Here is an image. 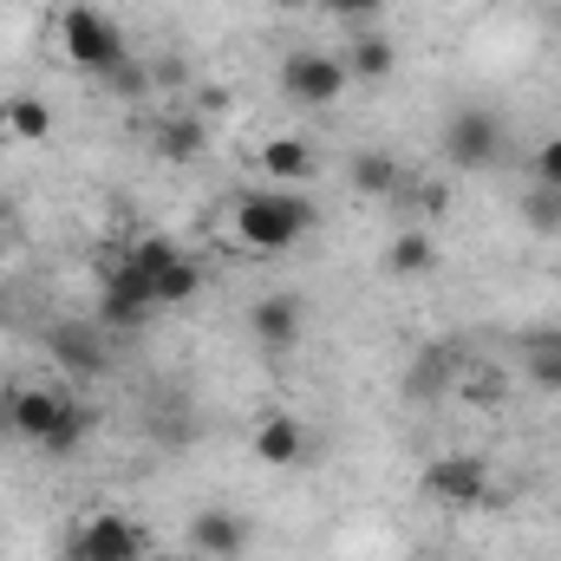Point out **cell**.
Instances as JSON below:
<instances>
[{
    "mask_svg": "<svg viewBox=\"0 0 561 561\" xmlns=\"http://www.w3.org/2000/svg\"><path fill=\"white\" fill-rule=\"evenodd\" d=\"M313 222H320V209L300 190H287V183H275V190H242L236 209H229V236L249 255H287V249H300L313 236Z\"/></svg>",
    "mask_w": 561,
    "mask_h": 561,
    "instance_id": "6da1fadb",
    "label": "cell"
},
{
    "mask_svg": "<svg viewBox=\"0 0 561 561\" xmlns=\"http://www.w3.org/2000/svg\"><path fill=\"white\" fill-rule=\"evenodd\" d=\"M59 53L79 66V72H118L131 53H125V33H118V20L105 13V7H92V0H72V7H59Z\"/></svg>",
    "mask_w": 561,
    "mask_h": 561,
    "instance_id": "7a4b0ae2",
    "label": "cell"
},
{
    "mask_svg": "<svg viewBox=\"0 0 561 561\" xmlns=\"http://www.w3.org/2000/svg\"><path fill=\"white\" fill-rule=\"evenodd\" d=\"M419 490L444 510H477V503H490V463L470 450H444L419 470Z\"/></svg>",
    "mask_w": 561,
    "mask_h": 561,
    "instance_id": "3957f363",
    "label": "cell"
},
{
    "mask_svg": "<svg viewBox=\"0 0 561 561\" xmlns=\"http://www.w3.org/2000/svg\"><path fill=\"white\" fill-rule=\"evenodd\" d=\"M157 307V275L131 262V249L118 255V262H105V294H99V320L105 327H144V313Z\"/></svg>",
    "mask_w": 561,
    "mask_h": 561,
    "instance_id": "277c9868",
    "label": "cell"
},
{
    "mask_svg": "<svg viewBox=\"0 0 561 561\" xmlns=\"http://www.w3.org/2000/svg\"><path fill=\"white\" fill-rule=\"evenodd\" d=\"M346 59H333V53H287L280 59V92L294 99V105H307V112H327V105H340L346 99Z\"/></svg>",
    "mask_w": 561,
    "mask_h": 561,
    "instance_id": "5b68a950",
    "label": "cell"
},
{
    "mask_svg": "<svg viewBox=\"0 0 561 561\" xmlns=\"http://www.w3.org/2000/svg\"><path fill=\"white\" fill-rule=\"evenodd\" d=\"M138 556H144V529L125 510H92L66 542V561H138Z\"/></svg>",
    "mask_w": 561,
    "mask_h": 561,
    "instance_id": "8992f818",
    "label": "cell"
},
{
    "mask_svg": "<svg viewBox=\"0 0 561 561\" xmlns=\"http://www.w3.org/2000/svg\"><path fill=\"white\" fill-rule=\"evenodd\" d=\"M444 157H450L457 170H490V163L503 157V118L483 112V105L450 112V125H444Z\"/></svg>",
    "mask_w": 561,
    "mask_h": 561,
    "instance_id": "52a82bcc",
    "label": "cell"
},
{
    "mask_svg": "<svg viewBox=\"0 0 561 561\" xmlns=\"http://www.w3.org/2000/svg\"><path fill=\"white\" fill-rule=\"evenodd\" d=\"M249 333H255L268 353H287V346H300V333H307V300H300V294H287V287L262 294V300L249 307Z\"/></svg>",
    "mask_w": 561,
    "mask_h": 561,
    "instance_id": "ba28073f",
    "label": "cell"
},
{
    "mask_svg": "<svg viewBox=\"0 0 561 561\" xmlns=\"http://www.w3.org/2000/svg\"><path fill=\"white\" fill-rule=\"evenodd\" d=\"M183 542L209 561H242L249 556V516H236V510H196Z\"/></svg>",
    "mask_w": 561,
    "mask_h": 561,
    "instance_id": "9c48e42d",
    "label": "cell"
},
{
    "mask_svg": "<svg viewBox=\"0 0 561 561\" xmlns=\"http://www.w3.org/2000/svg\"><path fill=\"white\" fill-rule=\"evenodd\" d=\"M66 412V399L59 392H46V386H26V392H13L7 399V431L13 437H26V444H46L53 437V424Z\"/></svg>",
    "mask_w": 561,
    "mask_h": 561,
    "instance_id": "30bf717a",
    "label": "cell"
},
{
    "mask_svg": "<svg viewBox=\"0 0 561 561\" xmlns=\"http://www.w3.org/2000/svg\"><path fill=\"white\" fill-rule=\"evenodd\" d=\"M255 457H262L268 470H287V463H300V457H307V424L287 419V412H268V419L255 424Z\"/></svg>",
    "mask_w": 561,
    "mask_h": 561,
    "instance_id": "8fae6325",
    "label": "cell"
},
{
    "mask_svg": "<svg viewBox=\"0 0 561 561\" xmlns=\"http://www.w3.org/2000/svg\"><path fill=\"white\" fill-rule=\"evenodd\" d=\"M437 268V236L431 229H399L392 242H386V275L392 280H419Z\"/></svg>",
    "mask_w": 561,
    "mask_h": 561,
    "instance_id": "7c38bea8",
    "label": "cell"
},
{
    "mask_svg": "<svg viewBox=\"0 0 561 561\" xmlns=\"http://www.w3.org/2000/svg\"><path fill=\"white\" fill-rule=\"evenodd\" d=\"M392 72H399V46L386 33H359L353 53H346V79L353 85H386Z\"/></svg>",
    "mask_w": 561,
    "mask_h": 561,
    "instance_id": "4fadbf2b",
    "label": "cell"
},
{
    "mask_svg": "<svg viewBox=\"0 0 561 561\" xmlns=\"http://www.w3.org/2000/svg\"><path fill=\"white\" fill-rule=\"evenodd\" d=\"M0 131L13 144H46L53 138V105L33 99V92H13V99L0 105Z\"/></svg>",
    "mask_w": 561,
    "mask_h": 561,
    "instance_id": "5bb4252c",
    "label": "cell"
},
{
    "mask_svg": "<svg viewBox=\"0 0 561 561\" xmlns=\"http://www.w3.org/2000/svg\"><path fill=\"white\" fill-rule=\"evenodd\" d=\"M346 183H353L359 196H399V190H405V170H399V157H386V150H359V157H346Z\"/></svg>",
    "mask_w": 561,
    "mask_h": 561,
    "instance_id": "9a60e30c",
    "label": "cell"
},
{
    "mask_svg": "<svg viewBox=\"0 0 561 561\" xmlns=\"http://www.w3.org/2000/svg\"><path fill=\"white\" fill-rule=\"evenodd\" d=\"M209 150V125L203 118H163L157 125V157L163 163H196Z\"/></svg>",
    "mask_w": 561,
    "mask_h": 561,
    "instance_id": "2e32d148",
    "label": "cell"
},
{
    "mask_svg": "<svg viewBox=\"0 0 561 561\" xmlns=\"http://www.w3.org/2000/svg\"><path fill=\"white\" fill-rule=\"evenodd\" d=\"M523 359H529V379H536V386L561 392V327H536V333L523 340Z\"/></svg>",
    "mask_w": 561,
    "mask_h": 561,
    "instance_id": "e0dca14e",
    "label": "cell"
},
{
    "mask_svg": "<svg viewBox=\"0 0 561 561\" xmlns=\"http://www.w3.org/2000/svg\"><path fill=\"white\" fill-rule=\"evenodd\" d=\"M262 170L280 176V183L294 190L300 176H313V150H307L300 138H268V144H262Z\"/></svg>",
    "mask_w": 561,
    "mask_h": 561,
    "instance_id": "ac0fdd59",
    "label": "cell"
},
{
    "mask_svg": "<svg viewBox=\"0 0 561 561\" xmlns=\"http://www.w3.org/2000/svg\"><path fill=\"white\" fill-rule=\"evenodd\" d=\"M203 294V268L190 262V255H176L170 268H157V307H183V300H196Z\"/></svg>",
    "mask_w": 561,
    "mask_h": 561,
    "instance_id": "d6986e66",
    "label": "cell"
},
{
    "mask_svg": "<svg viewBox=\"0 0 561 561\" xmlns=\"http://www.w3.org/2000/svg\"><path fill=\"white\" fill-rule=\"evenodd\" d=\"M85 431H92V405H72V399H66V412H59L53 437H46L39 450H46V457H72V450L85 444Z\"/></svg>",
    "mask_w": 561,
    "mask_h": 561,
    "instance_id": "ffe728a7",
    "label": "cell"
},
{
    "mask_svg": "<svg viewBox=\"0 0 561 561\" xmlns=\"http://www.w3.org/2000/svg\"><path fill=\"white\" fill-rule=\"evenodd\" d=\"M53 359L59 366H72V373H99L105 359H99V346L92 340H79V333H53Z\"/></svg>",
    "mask_w": 561,
    "mask_h": 561,
    "instance_id": "44dd1931",
    "label": "cell"
},
{
    "mask_svg": "<svg viewBox=\"0 0 561 561\" xmlns=\"http://www.w3.org/2000/svg\"><path fill=\"white\" fill-rule=\"evenodd\" d=\"M523 209H529V222H536V229H549V236L561 229V190H542V183H536V190L523 196Z\"/></svg>",
    "mask_w": 561,
    "mask_h": 561,
    "instance_id": "7402d4cb",
    "label": "cell"
},
{
    "mask_svg": "<svg viewBox=\"0 0 561 561\" xmlns=\"http://www.w3.org/2000/svg\"><path fill=\"white\" fill-rule=\"evenodd\" d=\"M176 255H183V249H176L170 236H144V242H131V262H144L150 275H157V268H170Z\"/></svg>",
    "mask_w": 561,
    "mask_h": 561,
    "instance_id": "603a6c76",
    "label": "cell"
},
{
    "mask_svg": "<svg viewBox=\"0 0 561 561\" xmlns=\"http://www.w3.org/2000/svg\"><path fill=\"white\" fill-rule=\"evenodd\" d=\"M307 7H320V13H333V20H373L386 0H307Z\"/></svg>",
    "mask_w": 561,
    "mask_h": 561,
    "instance_id": "cb8c5ba5",
    "label": "cell"
},
{
    "mask_svg": "<svg viewBox=\"0 0 561 561\" xmlns=\"http://www.w3.org/2000/svg\"><path fill=\"white\" fill-rule=\"evenodd\" d=\"M536 183H542V190H561V138H549L536 150Z\"/></svg>",
    "mask_w": 561,
    "mask_h": 561,
    "instance_id": "d4e9b609",
    "label": "cell"
},
{
    "mask_svg": "<svg viewBox=\"0 0 561 561\" xmlns=\"http://www.w3.org/2000/svg\"><path fill=\"white\" fill-rule=\"evenodd\" d=\"M419 209L424 216H444L450 209V183H419Z\"/></svg>",
    "mask_w": 561,
    "mask_h": 561,
    "instance_id": "484cf974",
    "label": "cell"
},
{
    "mask_svg": "<svg viewBox=\"0 0 561 561\" xmlns=\"http://www.w3.org/2000/svg\"><path fill=\"white\" fill-rule=\"evenodd\" d=\"M268 7H280V13H287V7H307V0H268Z\"/></svg>",
    "mask_w": 561,
    "mask_h": 561,
    "instance_id": "4316f807",
    "label": "cell"
},
{
    "mask_svg": "<svg viewBox=\"0 0 561 561\" xmlns=\"http://www.w3.org/2000/svg\"><path fill=\"white\" fill-rule=\"evenodd\" d=\"M176 561H209V556H196V549H190V556H176Z\"/></svg>",
    "mask_w": 561,
    "mask_h": 561,
    "instance_id": "83f0119b",
    "label": "cell"
},
{
    "mask_svg": "<svg viewBox=\"0 0 561 561\" xmlns=\"http://www.w3.org/2000/svg\"><path fill=\"white\" fill-rule=\"evenodd\" d=\"M0 262H7V229H0Z\"/></svg>",
    "mask_w": 561,
    "mask_h": 561,
    "instance_id": "f1b7e54d",
    "label": "cell"
}]
</instances>
